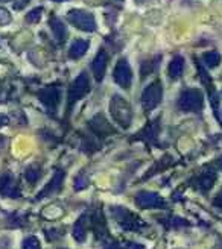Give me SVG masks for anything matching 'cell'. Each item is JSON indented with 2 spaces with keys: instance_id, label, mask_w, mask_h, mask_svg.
Wrapping results in <instances>:
<instances>
[{
  "instance_id": "19",
  "label": "cell",
  "mask_w": 222,
  "mask_h": 249,
  "mask_svg": "<svg viewBox=\"0 0 222 249\" xmlns=\"http://www.w3.org/2000/svg\"><path fill=\"white\" fill-rule=\"evenodd\" d=\"M24 177H26V179L31 182V184H34V182H37L40 179V177H41V169L40 167H37V166H32V167H29L28 170H26V173H24Z\"/></svg>"
},
{
  "instance_id": "17",
  "label": "cell",
  "mask_w": 222,
  "mask_h": 249,
  "mask_svg": "<svg viewBox=\"0 0 222 249\" xmlns=\"http://www.w3.org/2000/svg\"><path fill=\"white\" fill-rule=\"evenodd\" d=\"M183 69H184V59L183 56H175L174 59L170 61V64H169V76L172 79H178L181 76V73H183Z\"/></svg>"
},
{
  "instance_id": "9",
  "label": "cell",
  "mask_w": 222,
  "mask_h": 249,
  "mask_svg": "<svg viewBox=\"0 0 222 249\" xmlns=\"http://www.w3.org/2000/svg\"><path fill=\"white\" fill-rule=\"evenodd\" d=\"M38 99L47 109L55 111L58 107V102H59V90L56 87H47V89H43L38 93Z\"/></svg>"
},
{
  "instance_id": "24",
  "label": "cell",
  "mask_w": 222,
  "mask_h": 249,
  "mask_svg": "<svg viewBox=\"0 0 222 249\" xmlns=\"http://www.w3.org/2000/svg\"><path fill=\"white\" fill-rule=\"evenodd\" d=\"M85 185H87V179H85L84 177L76 178V190H82V189H85Z\"/></svg>"
},
{
  "instance_id": "28",
  "label": "cell",
  "mask_w": 222,
  "mask_h": 249,
  "mask_svg": "<svg viewBox=\"0 0 222 249\" xmlns=\"http://www.w3.org/2000/svg\"><path fill=\"white\" fill-rule=\"evenodd\" d=\"M216 164H218V167H219V169L222 170V157H219V158H218V161H216Z\"/></svg>"
},
{
  "instance_id": "25",
  "label": "cell",
  "mask_w": 222,
  "mask_h": 249,
  "mask_svg": "<svg viewBox=\"0 0 222 249\" xmlns=\"http://www.w3.org/2000/svg\"><path fill=\"white\" fill-rule=\"evenodd\" d=\"M213 204H215L216 207H221V208H222V189H221V192L216 195V197H215Z\"/></svg>"
},
{
  "instance_id": "1",
  "label": "cell",
  "mask_w": 222,
  "mask_h": 249,
  "mask_svg": "<svg viewBox=\"0 0 222 249\" xmlns=\"http://www.w3.org/2000/svg\"><path fill=\"white\" fill-rule=\"evenodd\" d=\"M110 113L113 116V119L123 128H128L132 120V111L131 107L125 99H122L120 96H113L110 102Z\"/></svg>"
},
{
  "instance_id": "27",
  "label": "cell",
  "mask_w": 222,
  "mask_h": 249,
  "mask_svg": "<svg viewBox=\"0 0 222 249\" xmlns=\"http://www.w3.org/2000/svg\"><path fill=\"white\" fill-rule=\"evenodd\" d=\"M6 101V91L0 89V104H3Z\"/></svg>"
},
{
  "instance_id": "16",
  "label": "cell",
  "mask_w": 222,
  "mask_h": 249,
  "mask_svg": "<svg viewBox=\"0 0 222 249\" xmlns=\"http://www.w3.org/2000/svg\"><path fill=\"white\" fill-rule=\"evenodd\" d=\"M49 24H51L52 32L55 35L56 41L58 43H64V40L67 38V29L64 26V23L61 21L59 18H56V17H52L51 21H49Z\"/></svg>"
},
{
  "instance_id": "30",
  "label": "cell",
  "mask_w": 222,
  "mask_h": 249,
  "mask_svg": "<svg viewBox=\"0 0 222 249\" xmlns=\"http://www.w3.org/2000/svg\"><path fill=\"white\" fill-rule=\"evenodd\" d=\"M221 123H222V117H221Z\"/></svg>"
},
{
  "instance_id": "10",
  "label": "cell",
  "mask_w": 222,
  "mask_h": 249,
  "mask_svg": "<svg viewBox=\"0 0 222 249\" xmlns=\"http://www.w3.org/2000/svg\"><path fill=\"white\" fill-rule=\"evenodd\" d=\"M0 195H3L6 197H12L16 199L20 196V192H18V187L16 184V179L12 178V175H3L0 177Z\"/></svg>"
},
{
  "instance_id": "23",
  "label": "cell",
  "mask_w": 222,
  "mask_h": 249,
  "mask_svg": "<svg viewBox=\"0 0 222 249\" xmlns=\"http://www.w3.org/2000/svg\"><path fill=\"white\" fill-rule=\"evenodd\" d=\"M11 21L9 12L5 8H0V24H8Z\"/></svg>"
},
{
  "instance_id": "2",
  "label": "cell",
  "mask_w": 222,
  "mask_h": 249,
  "mask_svg": "<svg viewBox=\"0 0 222 249\" xmlns=\"http://www.w3.org/2000/svg\"><path fill=\"white\" fill-rule=\"evenodd\" d=\"M204 107V96L200 90H184L178 97V108L190 113H198Z\"/></svg>"
},
{
  "instance_id": "22",
  "label": "cell",
  "mask_w": 222,
  "mask_h": 249,
  "mask_svg": "<svg viewBox=\"0 0 222 249\" xmlns=\"http://www.w3.org/2000/svg\"><path fill=\"white\" fill-rule=\"evenodd\" d=\"M23 248H28V249H32V248H40V242L37 240V237H28V239H24L23 243H21Z\"/></svg>"
},
{
  "instance_id": "29",
  "label": "cell",
  "mask_w": 222,
  "mask_h": 249,
  "mask_svg": "<svg viewBox=\"0 0 222 249\" xmlns=\"http://www.w3.org/2000/svg\"><path fill=\"white\" fill-rule=\"evenodd\" d=\"M55 2H63V0H55Z\"/></svg>"
},
{
  "instance_id": "12",
  "label": "cell",
  "mask_w": 222,
  "mask_h": 249,
  "mask_svg": "<svg viewBox=\"0 0 222 249\" xmlns=\"http://www.w3.org/2000/svg\"><path fill=\"white\" fill-rule=\"evenodd\" d=\"M63 181H64V172L63 170H58L55 175H54V178L51 179V182H47V185L38 193L37 199H43L46 196H51V195L56 193L61 189V185H63Z\"/></svg>"
},
{
  "instance_id": "20",
  "label": "cell",
  "mask_w": 222,
  "mask_h": 249,
  "mask_svg": "<svg viewBox=\"0 0 222 249\" xmlns=\"http://www.w3.org/2000/svg\"><path fill=\"white\" fill-rule=\"evenodd\" d=\"M160 62V56H155L154 59L151 61H146L142 64V76H146V74H149L151 71H154L157 69V64Z\"/></svg>"
},
{
  "instance_id": "21",
  "label": "cell",
  "mask_w": 222,
  "mask_h": 249,
  "mask_svg": "<svg viewBox=\"0 0 222 249\" xmlns=\"http://www.w3.org/2000/svg\"><path fill=\"white\" fill-rule=\"evenodd\" d=\"M41 12H43L41 8H37V9L31 11L29 14L26 16L28 23H37V21H40V18H41Z\"/></svg>"
},
{
  "instance_id": "15",
  "label": "cell",
  "mask_w": 222,
  "mask_h": 249,
  "mask_svg": "<svg viewBox=\"0 0 222 249\" xmlns=\"http://www.w3.org/2000/svg\"><path fill=\"white\" fill-rule=\"evenodd\" d=\"M90 43L87 40H76L69 49V56L72 59H79L85 55V52L89 51Z\"/></svg>"
},
{
  "instance_id": "26",
  "label": "cell",
  "mask_w": 222,
  "mask_h": 249,
  "mask_svg": "<svg viewBox=\"0 0 222 249\" xmlns=\"http://www.w3.org/2000/svg\"><path fill=\"white\" fill-rule=\"evenodd\" d=\"M6 123H8V117H6V116H3V114H0V128L5 126Z\"/></svg>"
},
{
  "instance_id": "4",
  "label": "cell",
  "mask_w": 222,
  "mask_h": 249,
  "mask_svg": "<svg viewBox=\"0 0 222 249\" xmlns=\"http://www.w3.org/2000/svg\"><path fill=\"white\" fill-rule=\"evenodd\" d=\"M67 20L79 31L84 32H93L96 29V21L94 17L87 11L82 9H72L67 14Z\"/></svg>"
},
{
  "instance_id": "3",
  "label": "cell",
  "mask_w": 222,
  "mask_h": 249,
  "mask_svg": "<svg viewBox=\"0 0 222 249\" xmlns=\"http://www.w3.org/2000/svg\"><path fill=\"white\" fill-rule=\"evenodd\" d=\"M111 214L116 219V222L123 228V230H128V231H137L143 227V222L134 216L132 213L127 208H122V207H111Z\"/></svg>"
},
{
  "instance_id": "13",
  "label": "cell",
  "mask_w": 222,
  "mask_h": 249,
  "mask_svg": "<svg viewBox=\"0 0 222 249\" xmlns=\"http://www.w3.org/2000/svg\"><path fill=\"white\" fill-rule=\"evenodd\" d=\"M216 181V172L213 169H205L201 175L196 178V187L201 192H208Z\"/></svg>"
},
{
  "instance_id": "18",
  "label": "cell",
  "mask_w": 222,
  "mask_h": 249,
  "mask_svg": "<svg viewBox=\"0 0 222 249\" xmlns=\"http://www.w3.org/2000/svg\"><path fill=\"white\" fill-rule=\"evenodd\" d=\"M203 61L208 69H215L219 66V62H221V55L218 52H207V53H204Z\"/></svg>"
},
{
  "instance_id": "14",
  "label": "cell",
  "mask_w": 222,
  "mask_h": 249,
  "mask_svg": "<svg viewBox=\"0 0 222 249\" xmlns=\"http://www.w3.org/2000/svg\"><path fill=\"white\" fill-rule=\"evenodd\" d=\"M87 222H89L87 214H82L75 222V225H73V239L79 243H82L85 240V234H87Z\"/></svg>"
},
{
  "instance_id": "6",
  "label": "cell",
  "mask_w": 222,
  "mask_h": 249,
  "mask_svg": "<svg viewBox=\"0 0 222 249\" xmlns=\"http://www.w3.org/2000/svg\"><path fill=\"white\" fill-rule=\"evenodd\" d=\"M90 91V81L87 73L82 71L78 74V78L72 82L70 90H69V105H75L79 99H82L85 94Z\"/></svg>"
},
{
  "instance_id": "7",
  "label": "cell",
  "mask_w": 222,
  "mask_h": 249,
  "mask_svg": "<svg viewBox=\"0 0 222 249\" xmlns=\"http://www.w3.org/2000/svg\"><path fill=\"white\" fill-rule=\"evenodd\" d=\"M113 78L116 81V84L122 89L128 90L131 87V82H132V73H131V67L128 64V61L125 58L119 59L117 66L114 69V73H113Z\"/></svg>"
},
{
  "instance_id": "5",
  "label": "cell",
  "mask_w": 222,
  "mask_h": 249,
  "mask_svg": "<svg viewBox=\"0 0 222 249\" xmlns=\"http://www.w3.org/2000/svg\"><path fill=\"white\" fill-rule=\"evenodd\" d=\"M162 97H163L162 82L154 81L152 84L148 85L142 93V105H143L145 111L154 109L160 102H162Z\"/></svg>"
},
{
  "instance_id": "11",
  "label": "cell",
  "mask_w": 222,
  "mask_h": 249,
  "mask_svg": "<svg viewBox=\"0 0 222 249\" xmlns=\"http://www.w3.org/2000/svg\"><path fill=\"white\" fill-rule=\"evenodd\" d=\"M107 62H108V55L105 51H101L97 53L92 62V70H93V74H94V79L97 82H101L104 79V74H105V70H107Z\"/></svg>"
},
{
  "instance_id": "8",
  "label": "cell",
  "mask_w": 222,
  "mask_h": 249,
  "mask_svg": "<svg viewBox=\"0 0 222 249\" xmlns=\"http://www.w3.org/2000/svg\"><path fill=\"white\" fill-rule=\"evenodd\" d=\"M135 202L140 208H163L166 207L165 199L152 192H140L135 196Z\"/></svg>"
}]
</instances>
